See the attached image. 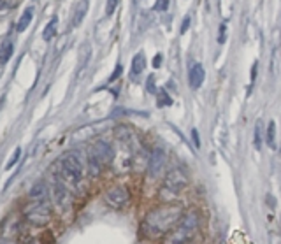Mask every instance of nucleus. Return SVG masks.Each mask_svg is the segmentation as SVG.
Returning <instances> with one entry per match:
<instances>
[{"mask_svg": "<svg viewBox=\"0 0 281 244\" xmlns=\"http://www.w3.org/2000/svg\"><path fill=\"white\" fill-rule=\"evenodd\" d=\"M185 208L176 202H162L144 214L140 221V232L148 239H164L179 223Z\"/></svg>", "mask_w": 281, "mask_h": 244, "instance_id": "1", "label": "nucleus"}, {"mask_svg": "<svg viewBox=\"0 0 281 244\" xmlns=\"http://www.w3.org/2000/svg\"><path fill=\"white\" fill-rule=\"evenodd\" d=\"M58 167H60V177L72 186H77L83 181L85 167H83V162L77 153H65L58 160Z\"/></svg>", "mask_w": 281, "mask_h": 244, "instance_id": "4", "label": "nucleus"}, {"mask_svg": "<svg viewBox=\"0 0 281 244\" xmlns=\"http://www.w3.org/2000/svg\"><path fill=\"white\" fill-rule=\"evenodd\" d=\"M169 2H171V0H156V2H155V11H160V12L167 11Z\"/></svg>", "mask_w": 281, "mask_h": 244, "instance_id": "19", "label": "nucleus"}, {"mask_svg": "<svg viewBox=\"0 0 281 244\" xmlns=\"http://www.w3.org/2000/svg\"><path fill=\"white\" fill-rule=\"evenodd\" d=\"M53 197H55V204L62 211H67L70 208V192L60 176L55 177V183H53Z\"/></svg>", "mask_w": 281, "mask_h": 244, "instance_id": "7", "label": "nucleus"}, {"mask_svg": "<svg viewBox=\"0 0 281 244\" xmlns=\"http://www.w3.org/2000/svg\"><path fill=\"white\" fill-rule=\"evenodd\" d=\"M30 206L27 209V220L35 227H43L51 220V206L48 202L46 185L37 183L28 193Z\"/></svg>", "mask_w": 281, "mask_h": 244, "instance_id": "3", "label": "nucleus"}, {"mask_svg": "<svg viewBox=\"0 0 281 244\" xmlns=\"http://www.w3.org/2000/svg\"><path fill=\"white\" fill-rule=\"evenodd\" d=\"M204 77H206L204 67H202L200 64H197V62H193V64L190 65V70H188V83H190V86H192L193 90L200 88L202 83H204Z\"/></svg>", "mask_w": 281, "mask_h": 244, "instance_id": "8", "label": "nucleus"}, {"mask_svg": "<svg viewBox=\"0 0 281 244\" xmlns=\"http://www.w3.org/2000/svg\"><path fill=\"white\" fill-rule=\"evenodd\" d=\"M104 200L109 208L114 209H122L129 204L130 200V193L125 186H111L109 190H106L104 193Z\"/></svg>", "mask_w": 281, "mask_h": 244, "instance_id": "6", "label": "nucleus"}, {"mask_svg": "<svg viewBox=\"0 0 281 244\" xmlns=\"http://www.w3.org/2000/svg\"><path fill=\"white\" fill-rule=\"evenodd\" d=\"M116 6H118V0H107V4H106V14L107 16L113 14L114 9H116Z\"/></svg>", "mask_w": 281, "mask_h": 244, "instance_id": "20", "label": "nucleus"}, {"mask_svg": "<svg viewBox=\"0 0 281 244\" xmlns=\"http://www.w3.org/2000/svg\"><path fill=\"white\" fill-rule=\"evenodd\" d=\"M200 229V213L197 209L185 211L179 223L164 237L162 244H187L197 237Z\"/></svg>", "mask_w": 281, "mask_h": 244, "instance_id": "2", "label": "nucleus"}, {"mask_svg": "<svg viewBox=\"0 0 281 244\" xmlns=\"http://www.w3.org/2000/svg\"><path fill=\"white\" fill-rule=\"evenodd\" d=\"M188 28H190V18L187 16V18L183 19V25H181V34H187Z\"/></svg>", "mask_w": 281, "mask_h": 244, "instance_id": "24", "label": "nucleus"}, {"mask_svg": "<svg viewBox=\"0 0 281 244\" xmlns=\"http://www.w3.org/2000/svg\"><path fill=\"white\" fill-rule=\"evenodd\" d=\"M160 65H162V55H156L155 58H153V67L158 69Z\"/></svg>", "mask_w": 281, "mask_h": 244, "instance_id": "25", "label": "nucleus"}, {"mask_svg": "<svg viewBox=\"0 0 281 244\" xmlns=\"http://www.w3.org/2000/svg\"><path fill=\"white\" fill-rule=\"evenodd\" d=\"M88 7H90L88 0H81V2H77V6L74 7V12H72V27H79L81 22L85 19L86 12H88Z\"/></svg>", "mask_w": 281, "mask_h": 244, "instance_id": "11", "label": "nucleus"}, {"mask_svg": "<svg viewBox=\"0 0 281 244\" xmlns=\"http://www.w3.org/2000/svg\"><path fill=\"white\" fill-rule=\"evenodd\" d=\"M144 64H146V58H144V53H137L132 60V74L137 76L144 70Z\"/></svg>", "mask_w": 281, "mask_h": 244, "instance_id": "14", "label": "nucleus"}, {"mask_svg": "<svg viewBox=\"0 0 281 244\" xmlns=\"http://www.w3.org/2000/svg\"><path fill=\"white\" fill-rule=\"evenodd\" d=\"M32 19H34V7H28V9L23 11L22 18L18 19V23H16V32H25L28 28V25L32 23Z\"/></svg>", "mask_w": 281, "mask_h": 244, "instance_id": "12", "label": "nucleus"}, {"mask_svg": "<svg viewBox=\"0 0 281 244\" xmlns=\"http://www.w3.org/2000/svg\"><path fill=\"white\" fill-rule=\"evenodd\" d=\"M218 40H220V43H225V25H222L220 27V39Z\"/></svg>", "mask_w": 281, "mask_h": 244, "instance_id": "28", "label": "nucleus"}, {"mask_svg": "<svg viewBox=\"0 0 281 244\" xmlns=\"http://www.w3.org/2000/svg\"><path fill=\"white\" fill-rule=\"evenodd\" d=\"M188 186V176L181 169H172L164 179L162 190H160V198L162 202H172L174 198Z\"/></svg>", "mask_w": 281, "mask_h": 244, "instance_id": "5", "label": "nucleus"}, {"mask_svg": "<svg viewBox=\"0 0 281 244\" xmlns=\"http://www.w3.org/2000/svg\"><path fill=\"white\" fill-rule=\"evenodd\" d=\"M192 137H193V144H195V148H200V139H199V132L193 128L192 130Z\"/></svg>", "mask_w": 281, "mask_h": 244, "instance_id": "23", "label": "nucleus"}, {"mask_svg": "<svg viewBox=\"0 0 281 244\" xmlns=\"http://www.w3.org/2000/svg\"><path fill=\"white\" fill-rule=\"evenodd\" d=\"M153 76H150V79H148V90H150V93H156L158 90H155V86H153Z\"/></svg>", "mask_w": 281, "mask_h": 244, "instance_id": "27", "label": "nucleus"}, {"mask_svg": "<svg viewBox=\"0 0 281 244\" xmlns=\"http://www.w3.org/2000/svg\"><path fill=\"white\" fill-rule=\"evenodd\" d=\"M164 164H165V153L160 148H156L150 156V174L153 177L158 176L164 169Z\"/></svg>", "mask_w": 281, "mask_h": 244, "instance_id": "10", "label": "nucleus"}, {"mask_svg": "<svg viewBox=\"0 0 281 244\" xmlns=\"http://www.w3.org/2000/svg\"><path fill=\"white\" fill-rule=\"evenodd\" d=\"M172 106V98L165 90H158V107H169Z\"/></svg>", "mask_w": 281, "mask_h": 244, "instance_id": "17", "label": "nucleus"}, {"mask_svg": "<svg viewBox=\"0 0 281 244\" xmlns=\"http://www.w3.org/2000/svg\"><path fill=\"white\" fill-rule=\"evenodd\" d=\"M257 70H258V65H257V64H253V67H251V77H250L251 86H253L255 79H257Z\"/></svg>", "mask_w": 281, "mask_h": 244, "instance_id": "22", "label": "nucleus"}, {"mask_svg": "<svg viewBox=\"0 0 281 244\" xmlns=\"http://www.w3.org/2000/svg\"><path fill=\"white\" fill-rule=\"evenodd\" d=\"M90 151L93 153L95 156L98 158V162H101L102 165H106V164H109L111 160H113V150L109 148V144H106V143H97L93 148H90Z\"/></svg>", "mask_w": 281, "mask_h": 244, "instance_id": "9", "label": "nucleus"}, {"mask_svg": "<svg viewBox=\"0 0 281 244\" xmlns=\"http://www.w3.org/2000/svg\"><path fill=\"white\" fill-rule=\"evenodd\" d=\"M266 140L269 144L271 150H276V121H269L267 125V132H266Z\"/></svg>", "mask_w": 281, "mask_h": 244, "instance_id": "15", "label": "nucleus"}, {"mask_svg": "<svg viewBox=\"0 0 281 244\" xmlns=\"http://www.w3.org/2000/svg\"><path fill=\"white\" fill-rule=\"evenodd\" d=\"M187 244H195V242H193V239H192V241H190V242H187Z\"/></svg>", "mask_w": 281, "mask_h": 244, "instance_id": "29", "label": "nucleus"}, {"mask_svg": "<svg viewBox=\"0 0 281 244\" xmlns=\"http://www.w3.org/2000/svg\"><path fill=\"white\" fill-rule=\"evenodd\" d=\"M255 148L262 150V123L260 121L255 125Z\"/></svg>", "mask_w": 281, "mask_h": 244, "instance_id": "18", "label": "nucleus"}, {"mask_svg": "<svg viewBox=\"0 0 281 244\" xmlns=\"http://www.w3.org/2000/svg\"><path fill=\"white\" fill-rule=\"evenodd\" d=\"M56 28H58V18L55 16V18L49 19L48 25L44 27V30H43V39L46 40V43L48 40H51L53 37L56 35Z\"/></svg>", "mask_w": 281, "mask_h": 244, "instance_id": "13", "label": "nucleus"}, {"mask_svg": "<svg viewBox=\"0 0 281 244\" xmlns=\"http://www.w3.org/2000/svg\"><path fill=\"white\" fill-rule=\"evenodd\" d=\"M12 49H14L12 43H9V40H7V43H4V46L0 48V64H6V62L11 58Z\"/></svg>", "mask_w": 281, "mask_h": 244, "instance_id": "16", "label": "nucleus"}, {"mask_svg": "<svg viewBox=\"0 0 281 244\" xmlns=\"http://www.w3.org/2000/svg\"><path fill=\"white\" fill-rule=\"evenodd\" d=\"M19 155H22V150H19V148H16L14 155H12V156H11V160H9V162H7V165H6V169H11V167H12V165H14L16 162H18Z\"/></svg>", "mask_w": 281, "mask_h": 244, "instance_id": "21", "label": "nucleus"}, {"mask_svg": "<svg viewBox=\"0 0 281 244\" xmlns=\"http://www.w3.org/2000/svg\"><path fill=\"white\" fill-rule=\"evenodd\" d=\"M119 74H122V65H118V67H116V70H114V72H113V76L109 77V81H114V79H118V77H119Z\"/></svg>", "mask_w": 281, "mask_h": 244, "instance_id": "26", "label": "nucleus"}, {"mask_svg": "<svg viewBox=\"0 0 281 244\" xmlns=\"http://www.w3.org/2000/svg\"><path fill=\"white\" fill-rule=\"evenodd\" d=\"M0 4H2V0H0Z\"/></svg>", "mask_w": 281, "mask_h": 244, "instance_id": "30", "label": "nucleus"}]
</instances>
